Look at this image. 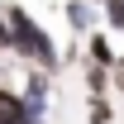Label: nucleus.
<instances>
[{"instance_id": "obj_1", "label": "nucleus", "mask_w": 124, "mask_h": 124, "mask_svg": "<svg viewBox=\"0 0 124 124\" xmlns=\"http://www.w3.org/2000/svg\"><path fill=\"white\" fill-rule=\"evenodd\" d=\"M5 15L15 24V53L29 57V62H38L43 72H57L62 57H57V48H53V38H48V29H38V19H33L24 5H5Z\"/></svg>"}, {"instance_id": "obj_9", "label": "nucleus", "mask_w": 124, "mask_h": 124, "mask_svg": "<svg viewBox=\"0 0 124 124\" xmlns=\"http://www.w3.org/2000/svg\"><path fill=\"white\" fill-rule=\"evenodd\" d=\"M0 48H15V24H10L5 10H0Z\"/></svg>"}, {"instance_id": "obj_7", "label": "nucleus", "mask_w": 124, "mask_h": 124, "mask_svg": "<svg viewBox=\"0 0 124 124\" xmlns=\"http://www.w3.org/2000/svg\"><path fill=\"white\" fill-rule=\"evenodd\" d=\"M110 119H115L110 100H105V95H91V124H110Z\"/></svg>"}, {"instance_id": "obj_5", "label": "nucleus", "mask_w": 124, "mask_h": 124, "mask_svg": "<svg viewBox=\"0 0 124 124\" xmlns=\"http://www.w3.org/2000/svg\"><path fill=\"white\" fill-rule=\"evenodd\" d=\"M91 57L100 62V67H115V62H119V57H115V48H110V38H105V33H91Z\"/></svg>"}, {"instance_id": "obj_6", "label": "nucleus", "mask_w": 124, "mask_h": 124, "mask_svg": "<svg viewBox=\"0 0 124 124\" xmlns=\"http://www.w3.org/2000/svg\"><path fill=\"white\" fill-rule=\"evenodd\" d=\"M110 81H115V72H110V67H100V62H95L91 72H86V86H91V95H100Z\"/></svg>"}, {"instance_id": "obj_4", "label": "nucleus", "mask_w": 124, "mask_h": 124, "mask_svg": "<svg viewBox=\"0 0 124 124\" xmlns=\"http://www.w3.org/2000/svg\"><path fill=\"white\" fill-rule=\"evenodd\" d=\"M95 0H67V24L77 29V38L81 33H91V24H95V10H91Z\"/></svg>"}, {"instance_id": "obj_8", "label": "nucleus", "mask_w": 124, "mask_h": 124, "mask_svg": "<svg viewBox=\"0 0 124 124\" xmlns=\"http://www.w3.org/2000/svg\"><path fill=\"white\" fill-rule=\"evenodd\" d=\"M105 24L124 33V0H105Z\"/></svg>"}, {"instance_id": "obj_3", "label": "nucleus", "mask_w": 124, "mask_h": 124, "mask_svg": "<svg viewBox=\"0 0 124 124\" xmlns=\"http://www.w3.org/2000/svg\"><path fill=\"white\" fill-rule=\"evenodd\" d=\"M0 124H38V119L29 115L24 95H15V91H5V86H0Z\"/></svg>"}, {"instance_id": "obj_2", "label": "nucleus", "mask_w": 124, "mask_h": 124, "mask_svg": "<svg viewBox=\"0 0 124 124\" xmlns=\"http://www.w3.org/2000/svg\"><path fill=\"white\" fill-rule=\"evenodd\" d=\"M24 105H29L33 119L43 124V110H48V72H29V81H24Z\"/></svg>"}, {"instance_id": "obj_10", "label": "nucleus", "mask_w": 124, "mask_h": 124, "mask_svg": "<svg viewBox=\"0 0 124 124\" xmlns=\"http://www.w3.org/2000/svg\"><path fill=\"white\" fill-rule=\"evenodd\" d=\"M110 72H115V91L124 95V53H119V62H115V67H110Z\"/></svg>"}]
</instances>
